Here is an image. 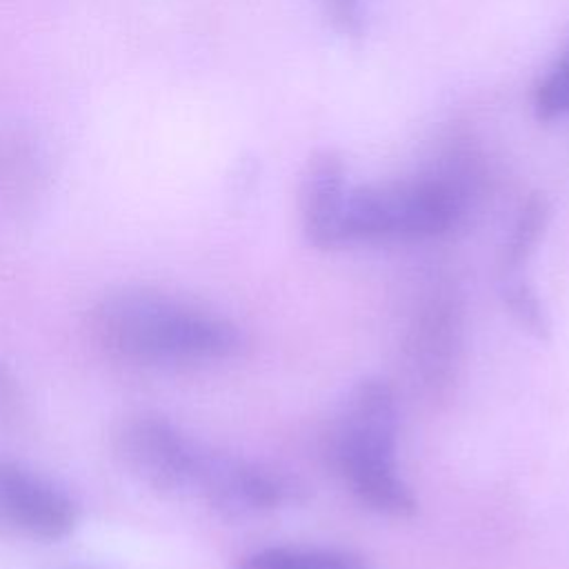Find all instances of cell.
Segmentation results:
<instances>
[{"mask_svg": "<svg viewBox=\"0 0 569 569\" xmlns=\"http://www.w3.org/2000/svg\"><path fill=\"white\" fill-rule=\"evenodd\" d=\"M331 27L349 38L362 33V0H320Z\"/></svg>", "mask_w": 569, "mask_h": 569, "instance_id": "13", "label": "cell"}, {"mask_svg": "<svg viewBox=\"0 0 569 569\" xmlns=\"http://www.w3.org/2000/svg\"><path fill=\"white\" fill-rule=\"evenodd\" d=\"M398 400L382 378L360 380L329 433V458L349 491L371 511L411 518L418 500L396 465Z\"/></svg>", "mask_w": 569, "mask_h": 569, "instance_id": "2", "label": "cell"}, {"mask_svg": "<svg viewBox=\"0 0 569 569\" xmlns=\"http://www.w3.org/2000/svg\"><path fill=\"white\" fill-rule=\"evenodd\" d=\"M462 349V307L451 287H436L413 316L409 356L422 382L436 391L456 378Z\"/></svg>", "mask_w": 569, "mask_h": 569, "instance_id": "7", "label": "cell"}, {"mask_svg": "<svg viewBox=\"0 0 569 569\" xmlns=\"http://www.w3.org/2000/svg\"><path fill=\"white\" fill-rule=\"evenodd\" d=\"M76 527V505L47 478L0 460V529L29 540H60Z\"/></svg>", "mask_w": 569, "mask_h": 569, "instance_id": "6", "label": "cell"}, {"mask_svg": "<svg viewBox=\"0 0 569 569\" xmlns=\"http://www.w3.org/2000/svg\"><path fill=\"white\" fill-rule=\"evenodd\" d=\"M498 296L507 309V313L533 338L549 340L551 338V318L549 311L538 296L536 287L518 276L498 278Z\"/></svg>", "mask_w": 569, "mask_h": 569, "instance_id": "11", "label": "cell"}, {"mask_svg": "<svg viewBox=\"0 0 569 569\" xmlns=\"http://www.w3.org/2000/svg\"><path fill=\"white\" fill-rule=\"evenodd\" d=\"M196 496L227 518H244L305 500V487L271 467L209 449Z\"/></svg>", "mask_w": 569, "mask_h": 569, "instance_id": "5", "label": "cell"}, {"mask_svg": "<svg viewBox=\"0 0 569 569\" xmlns=\"http://www.w3.org/2000/svg\"><path fill=\"white\" fill-rule=\"evenodd\" d=\"M96 345L136 367H182L233 358L244 333L229 318L153 289H120L89 311Z\"/></svg>", "mask_w": 569, "mask_h": 569, "instance_id": "1", "label": "cell"}, {"mask_svg": "<svg viewBox=\"0 0 569 569\" xmlns=\"http://www.w3.org/2000/svg\"><path fill=\"white\" fill-rule=\"evenodd\" d=\"M238 569H367V562L349 549L264 547L242 556Z\"/></svg>", "mask_w": 569, "mask_h": 569, "instance_id": "10", "label": "cell"}, {"mask_svg": "<svg viewBox=\"0 0 569 569\" xmlns=\"http://www.w3.org/2000/svg\"><path fill=\"white\" fill-rule=\"evenodd\" d=\"M342 158L322 149L309 156L300 178V222L305 238L318 249H336L345 242V207L349 196Z\"/></svg>", "mask_w": 569, "mask_h": 569, "instance_id": "8", "label": "cell"}, {"mask_svg": "<svg viewBox=\"0 0 569 569\" xmlns=\"http://www.w3.org/2000/svg\"><path fill=\"white\" fill-rule=\"evenodd\" d=\"M113 453L138 482L160 493H193L209 447L158 413H129L113 429Z\"/></svg>", "mask_w": 569, "mask_h": 569, "instance_id": "4", "label": "cell"}, {"mask_svg": "<svg viewBox=\"0 0 569 569\" xmlns=\"http://www.w3.org/2000/svg\"><path fill=\"white\" fill-rule=\"evenodd\" d=\"M533 111L542 122L569 116V42L538 80L533 91Z\"/></svg>", "mask_w": 569, "mask_h": 569, "instance_id": "12", "label": "cell"}, {"mask_svg": "<svg viewBox=\"0 0 569 569\" xmlns=\"http://www.w3.org/2000/svg\"><path fill=\"white\" fill-rule=\"evenodd\" d=\"M551 218V207L545 193H531L518 209L509 236L498 256V278L518 276L525 262L538 249L547 224Z\"/></svg>", "mask_w": 569, "mask_h": 569, "instance_id": "9", "label": "cell"}, {"mask_svg": "<svg viewBox=\"0 0 569 569\" xmlns=\"http://www.w3.org/2000/svg\"><path fill=\"white\" fill-rule=\"evenodd\" d=\"M465 209L467 187L447 173L351 187L345 207V242L442 236L458 224Z\"/></svg>", "mask_w": 569, "mask_h": 569, "instance_id": "3", "label": "cell"}]
</instances>
